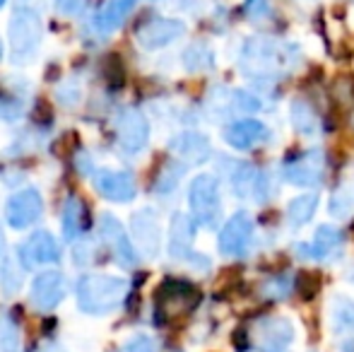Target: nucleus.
<instances>
[{"mask_svg": "<svg viewBox=\"0 0 354 352\" xmlns=\"http://www.w3.org/2000/svg\"><path fill=\"white\" fill-rule=\"evenodd\" d=\"M241 71L256 80H272L301 63V51L297 44L277 41L268 37L246 39L241 48Z\"/></svg>", "mask_w": 354, "mask_h": 352, "instance_id": "1", "label": "nucleus"}, {"mask_svg": "<svg viewBox=\"0 0 354 352\" xmlns=\"http://www.w3.org/2000/svg\"><path fill=\"white\" fill-rule=\"evenodd\" d=\"M128 295V280L116 275H84L77 282V304L84 314L104 316L116 311Z\"/></svg>", "mask_w": 354, "mask_h": 352, "instance_id": "2", "label": "nucleus"}, {"mask_svg": "<svg viewBox=\"0 0 354 352\" xmlns=\"http://www.w3.org/2000/svg\"><path fill=\"white\" fill-rule=\"evenodd\" d=\"M8 39H10V53H12V63L24 66L37 56L39 46L44 39V24L41 17L34 12L32 8L19 5L12 12L8 24Z\"/></svg>", "mask_w": 354, "mask_h": 352, "instance_id": "3", "label": "nucleus"}, {"mask_svg": "<svg viewBox=\"0 0 354 352\" xmlns=\"http://www.w3.org/2000/svg\"><path fill=\"white\" fill-rule=\"evenodd\" d=\"M188 205L196 225L214 230L222 217V201H219V181L212 174H198L188 186Z\"/></svg>", "mask_w": 354, "mask_h": 352, "instance_id": "4", "label": "nucleus"}, {"mask_svg": "<svg viewBox=\"0 0 354 352\" xmlns=\"http://www.w3.org/2000/svg\"><path fill=\"white\" fill-rule=\"evenodd\" d=\"M272 183L270 176L256 165H248V162H239L232 172V193L241 201H253L258 205L270 201Z\"/></svg>", "mask_w": 354, "mask_h": 352, "instance_id": "5", "label": "nucleus"}, {"mask_svg": "<svg viewBox=\"0 0 354 352\" xmlns=\"http://www.w3.org/2000/svg\"><path fill=\"white\" fill-rule=\"evenodd\" d=\"M116 140L126 155H138L147 147L149 140V123L142 116L140 109H123L116 118Z\"/></svg>", "mask_w": 354, "mask_h": 352, "instance_id": "6", "label": "nucleus"}, {"mask_svg": "<svg viewBox=\"0 0 354 352\" xmlns=\"http://www.w3.org/2000/svg\"><path fill=\"white\" fill-rule=\"evenodd\" d=\"M284 181L292 183V186L301 188H313L323 181L326 176V155L323 150H306L301 155H297L294 160H289L282 169Z\"/></svg>", "mask_w": 354, "mask_h": 352, "instance_id": "7", "label": "nucleus"}, {"mask_svg": "<svg viewBox=\"0 0 354 352\" xmlns=\"http://www.w3.org/2000/svg\"><path fill=\"white\" fill-rule=\"evenodd\" d=\"M294 340V324L284 316H263L253 324V343L261 352H284Z\"/></svg>", "mask_w": 354, "mask_h": 352, "instance_id": "8", "label": "nucleus"}, {"mask_svg": "<svg viewBox=\"0 0 354 352\" xmlns=\"http://www.w3.org/2000/svg\"><path fill=\"white\" fill-rule=\"evenodd\" d=\"M253 230H256V225H253V217L246 210L234 212L219 232V251L224 256H232V259L243 256L253 241Z\"/></svg>", "mask_w": 354, "mask_h": 352, "instance_id": "9", "label": "nucleus"}, {"mask_svg": "<svg viewBox=\"0 0 354 352\" xmlns=\"http://www.w3.org/2000/svg\"><path fill=\"white\" fill-rule=\"evenodd\" d=\"M183 34H186V24H183L181 19L152 17L138 27L136 39L145 51H157V48H164L176 41V39H181Z\"/></svg>", "mask_w": 354, "mask_h": 352, "instance_id": "10", "label": "nucleus"}, {"mask_svg": "<svg viewBox=\"0 0 354 352\" xmlns=\"http://www.w3.org/2000/svg\"><path fill=\"white\" fill-rule=\"evenodd\" d=\"M44 201L41 193L37 188H24V191L15 193L5 205V220L12 230H27L41 217Z\"/></svg>", "mask_w": 354, "mask_h": 352, "instance_id": "11", "label": "nucleus"}, {"mask_svg": "<svg viewBox=\"0 0 354 352\" xmlns=\"http://www.w3.org/2000/svg\"><path fill=\"white\" fill-rule=\"evenodd\" d=\"M99 234H102L104 244L109 246V251L113 254L118 266L123 268H136L138 266V254L133 246L128 232L123 230V225L113 215H102L99 220Z\"/></svg>", "mask_w": 354, "mask_h": 352, "instance_id": "12", "label": "nucleus"}, {"mask_svg": "<svg viewBox=\"0 0 354 352\" xmlns=\"http://www.w3.org/2000/svg\"><path fill=\"white\" fill-rule=\"evenodd\" d=\"M17 259L22 268L34 270L39 266H48V263H58L61 259V246L53 239L48 232H34L29 239H24L17 249Z\"/></svg>", "mask_w": 354, "mask_h": 352, "instance_id": "13", "label": "nucleus"}, {"mask_svg": "<svg viewBox=\"0 0 354 352\" xmlns=\"http://www.w3.org/2000/svg\"><path fill=\"white\" fill-rule=\"evenodd\" d=\"M131 234L136 239L138 249L147 259H157L159 249H162V227H159V217L152 207H142V210L133 212Z\"/></svg>", "mask_w": 354, "mask_h": 352, "instance_id": "14", "label": "nucleus"}, {"mask_svg": "<svg viewBox=\"0 0 354 352\" xmlns=\"http://www.w3.org/2000/svg\"><path fill=\"white\" fill-rule=\"evenodd\" d=\"M270 138V128L258 118H239L224 128V142L234 150H253Z\"/></svg>", "mask_w": 354, "mask_h": 352, "instance_id": "15", "label": "nucleus"}, {"mask_svg": "<svg viewBox=\"0 0 354 352\" xmlns=\"http://www.w3.org/2000/svg\"><path fill=\"white\" fill-rule=\"evenodd\" d=\"M342 244H345V234L337 227L321 225L308 244H297L294 249L306 261H330L333 256L342 251Z\"/></svg>", "mask_w": 354, "mask_h": 352, "instance_id": "16", "label": "nucleus"}, {"mask_svg": "<svg viewBox=\"0 0 354 352\" xmlns=\"http://www.w3.org/2000/svg\"><path fill=\"white\" fill-rule=\"evenodd\" d=\"M92 183L106 201L113 203H128L138 193L133 176L128 172H118V169H97L92 174Z\"/></svg>", "mask_w": 354, "mask_h": 352, "instance_id": "17", "label": "nucleus"}, {"mask_svg": "<svg viewBox=\"0 0 354 352\" xmlns=\"http://www.w3.org/2000/svg\"><path fill=\"white\" fill-rule=\"evenodd\" d=\"M66 297V277L58 270H46L32 282V304L39 311H53Z\"/></svg>", "mask_w": 354, "mask_h": 352, "instance_id": "18", "label": "nucleus"}, {"mask_svg": "<svg viewBox=\"0 0 354 352\" xmlns=\"http://www.w3.org/2000/svg\"><path fill=\"white\" fill-rule=\"evenodd\" d=\"M169 150H171L183 165H203V162L210 157L212 147H210V140H207L203 133L186 131V133H178L176 138H171Z\"/></svg>", "mask_w": 354, "mask_h": 352, "instance_id": "19", "label": "nucleus"}, {"mask_svg": "<svg viewBox=\"0 0 354 352\" xmlns=\"http://www.w3.org/2000/svg\"><path fill=\"white\" fill-rule=\"evenodd\" d=\"M138 0H106L102 8L97 10L92 19V27L97 29L102 37L118 32L126 24V19L131 17V12L136 10Z\"/></svg>", "mask_w": 354, "mask_h": 352, "instance_id": "20", "label": "nucleus"}, {"mask_svg": "<svg viewBox=\"0 0 354 352\" xmlns=\"http://www.w3.org/2000/svg\"><path fill=\"white\" fill-rule=\"evenodd\" d=\"M328 215L333 220H350L354 215V165L347 167L337 178L328 201Z\"/></svg>", "mask_w": 354, "mask_h": 352, "instance_id": "21", "label": "nucleus"}, {"mask_svg": "<svg viewBox=\"0 0 354 352\" xmlns=\"http://www.w3.org/2000/svg\"><path fill=\"white\" fill-rule=\"evenodd\" d=\"M193 237H196V220L183 212H176L169 225V254L176 261H186L191 256Z\"/></svg>", "mask_w": 354, "mask_h": 352, "instance_id": "22", "label": "nucleus"}, {"mask_svg": "<svg viewBox=\"0 0 354 352\" xmlns=\"http://www.w3.org/2000/svg\"><path fill=\"white\" fill-rule=\"evenodd\" d=\"M328 328L333 335H352L354 333V299L345 295H333L328 302Z\"/></svg>", "mask_w": 354, "mask_h": 352, "instance_id": "23", "label": "nucleus"}, {"mask_svg": "<svg viewBox=\"0 0 354 352\" xmlns=\"http://www.w3.org/2000/svg\"><path fill=\"white\" fill-rule=\"evenodd\" d=\"M289 121H292L294 133L304 138H313L321 133V118L306 99H294L289 104Z\"/></svg>", "mask_w": 354, "mask_h": 352, "instance_id": "24", "label": "nucleus"}, {"mask_svg": "<svg viewBox=\"0 0 354 352\" xmlns=\"http://www.w3.org/2000/svg\"><path fill=\"white\" fill-rule=\"evenodd\" d=\"M318 210V198L316 193H304V196H297L287 203V210H284V217H287V225L292 230H301L308 222L313 220Z\"/></svg>", "mask_w": 354, "mask_h": 352, "instance_id": "25", "label": "nucleus"}, {"mask_svg": "<svg viewBox=\"0 0 354 352\" xmlns=\"http://www.w3.org/2000/svg\"><path fill=\"white\" fill-rule=\"evenodd\" d=\"M181 61L188 73H205V71H212L214 68V51L207 46V44L196 41L183 51Z\"/></svg>", "mask_w": 354, "mask_h": 352, "instance_id": "26", "label": "nucleus"}, {"mask_svg": "<svg viewBox=\"0 0 354 352\" xmlns=\"http://www.w3.org/2000/svg\"><path fill=\"white\" fill-rule=\"evenodd\" d=\"M80 227H82V203L77 196H71L63 205V234L68 241L80 234Z\"/></svg>", "mask_w": 354, "mask_h": 352, "instance_id": "27", "label": "nucleus"}, {"mask_svg": "<svg viewBox=\"0 0 354 352\" xmlns=\"http://www.w3.org/2000/svg\"><path fill=\"white\" fill-rule=\"evenodd\" d=\"M183 172H186V165H178V162H169L167 167L162 169V174L157 178V191L159 193H169L176 188L178 178L183 176Z\"/></svg>", "mask_w": 354, "mask_h": 352, "instance_id": "28", "label": "nucleus"}, {"mask_svg": "<svg viewBox=\"0 0 354 352\" xmlns=\"http://www.w3.org/2000/svg\"><path fill=\"white\" fill-rule=\"evenodd\" d=\"M243 15L251 22H266L272 17V3L270 0H246L243 3Z\"/></svg>", "mask_w": 354, "mask_h": 352, "instance_id": "29", "label": "nucleus"}, {"mask_svg": "<svg viewBox=\"0 0 354 352\" xmlns=\"http://www.w3.org/2000/svg\"><path fill=\"white\" fill-rule=\"evenodd\" d=\"M292 280H287V277H270V280L263 285V297H268V299H282V297H287L289 292H292Z\"/></svg>", "mask_w": 354, "mask_h": 352, "instance_id": "30", "label": "nucleus"}, {"mask_svg": "<svg viewBox=\"0 0 354 352\" xmlns=\"http://www.w3.org/2000/svg\"><path fill=\"white\" fill-rule=\"evenodd\" d=\"M232 106L239 109V111H258L261 109V99L253 97L251 92H246V89H234L232 92Z\"/></svg>", "mask_w": 354, "mask_h": 352, "instance_id": "31", "label": "nucleus"}, {"mask_svg": "<svg viewBox=\"0 0 354 352\" xmlns=\"http://www.w3.org/2000/svg\"><path fill=\"white\" fill-rule=\"evenodd\" d=\"M19 345V335H17V328L10 319H3L0 321V348L5 352H15Z\"/></svg>", "mask_w": 354, "mask_h": 352, "instance_id": "32", "label": "nucleus"}, {"mask_svg": "<svg viewBox=\"0 0 354 352\" xmlns=\"http://www.w3.org/2000/svg\"><path fill=\"white\" fill-rule=\"evenodd\" d=\"M89 0H56V12L63 17H80L87 10Z\"/></svg>", "mask_w": 354, "mask_h": 352, "instance_id": "33", "label": "nucleus"}, {"mask_svg": "<svg viewBox=\"0 0 354 352\" xmlns=\"http://www.w3.org/2000/svg\"><path fill=\"white\" fill-rule=\"evenodd\" d=\"M56 97H58V102L66 104V106H75V104L80 102V85H75V82H66V85L58 87Z\"/></svg>", "mask_w": 354, "mask_h": 352, "instance_id": "34", "label": "nucleus"}, {"mask_svg": "<svg viewBox=\"0 0 354 352\" xmlns=\"http://www.w3.org/2000/svg\"><path fill=\"white\" fill-rule=\"evenodd\" d=\"M123 352H157V340L149 335H138L131 343H126Z\"/></svg>", "mask_w": 354, "mask_h": 352, "instance_id": "35", "label": "nucleus"}, {"mask_svg": "<svg viewBox=\"0 0 354 352\" xmlns=\"http://www.w3.org/2000/svg\"><path fill=\"white\" fill-rule=\"evenodd\" d=\"M5 3H8V0H0V8H3V5H5Z\"/></svg>", "mask_w": 354, "mask_h": 352, "instance_id": "36", "label": "nucleus"}, {"mask_svg": "<svg viewBox=\"0 0 354 352\" xmlns=\"http://www.w3.org/2000/svg\"><path fill=\"white\" fill-rule=\"evenodd\" d=\"M311 352H313V350H311Z\"/></svg>", "mask_w": 354, "mask_h": 352, "instance_id": "37", "label": "nucleus"}]
</instances>
